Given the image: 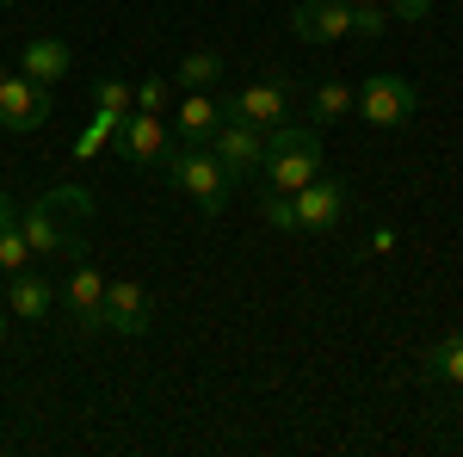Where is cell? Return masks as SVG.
<instances>
[{
    "label": "cell",
    "mask_w": 463,
    "mask_h": 457,
    "mask_svg": "<svg viewBox=\"0 0 463 457\" xmlns=\"http://www.w3.org/2000/svg\"><path fill=\"white\" fill-rule=\"evenodd\" d=\"M87 223H93V198L80 186H50L32 211H19V229H25L37 260H80L87 253Z\"/></svg>",
    "instance_id": "cell-1"
},
{
    "label": "cell",
    "mask_w": 463,
    "mask_h": 457,
    "mask_svg": "<svg viewBox=\"0 0 463 457\" xmlns=\"http://www.w3.org/2000/svg\"><path fill=\"white\" fill-rule=\"evenodd\" d=\"M321 174V130L316 124H279L266 130V161H260V179L266 192H303L309 179Z\"/></svg>",
    "instance_id": "cell-2"
},
{
    "label": "cell",
    "mask_w": 463,
    "mask_h": 457,
    "mask_svg": "<svg viewBox=\"0 0 463 457\" xmlns=\"http://www.w3.org/2000/svg\"><path fill=\"white\" fill-rule=\"evenodd\" d=\"M161 179H167L174 192H185V198H198L204 216L222 211V205H229V186H235V179L222 174V161L211 155V142H179V148H167Z\"/></svg>",
    "instance_id": "cell-3"
},
{
    "label": "cell",
    "mask_w": 463,
    "mask_h": 457,
    "mask_svg": "<svg viewBox=\"0 0 463 457\" xmlns=\"http://www.w3.org/2000/svg\"><path fill=\"white\" fill-rule=\"evenodd\" d=\"M414 106H420L414 81L377 69V74H364V81H358V111H353V118H364L371 130H395V124H408V118H414Z\"/></svg>",
    "instance_id": "cell-4"
},
{
    "label": "cell",
    "mask_w": 463,
    "mask_h": 457,
    "mask_svg": "<svg viewBox=\"0 0 463 457\" xmlns=\"http://www.w3.org/2000/svg\"><path fill=\"white\" fill-rule=\"evenodd\" d=\"M222 118L253 124V130H279L290 118V87L285 81H248V87H235V93L222 100Z\"/></svg>",
    "instance_id": "cell-5"
},
{
    "label": "cell",
    "mask_w": 463,
    "mask_h": 457,
    "mask_svg": "<svg viewBox=\"0 0 463 457\" xmlns=\"http://www.w3.org/2000/svg\"><path fill=\"white\" fill-rule=\"evenodd\" d=\"M0 124L13 130V137H32L50 124V87L32 81V74H6L0 81Z\"/></svg>",
    "instance_id": "cell-6"
},
{
    "label": "cell",
    "mask_w": 463,
    "mask_h": 457,
    "mask_svg": "<svg viewBox=\"0 0 463 457\" xmlns=\"http://www.w3.org/2000/svg\"><path fill=\"white\" fill-rule=\"evenodd\" d=\"M285 25L297 43H340L353 37V0H297Z\"/></svg>",
    "instance_id": "cell-7"
},
{
    "label": "cell",
    "mask_w": 463,
    "mask_h": 457,
    "mask_svg": "<svg viewBox=\"0 0 463 457\" xmlns=\"http://www.w3.org/2000/svg\"><path fill=\"white\" fill-rule=\"evenodd\" d=\"M62 303H69V316L80 334H106V279H99V266L80 253L74 260L69 284H62Z\"/></svg>",
    "instance_id": "cell-8"
},
{
    "label": "cell",
    "mask_w": 463,
    "mask_h": 457,
    "mask_svg": "<svg viewBox=\"0 0 463 457\" xmlns=\"http://www.w3.org/2000/svg\"><path fill=\"white\" fill-rule=\"evenodd\" d=\"M346 205H353V192L340 186V179L316 174L303 192H290V211H297V229H309V235H321V229H334L340 216H346Z\"/></svg>",
    "instance_id": "cell-9"
},
{
    "label": "cell",
    "mask_w": 463,
    "mask_h": 457,
    "mask_svg": "<svg viewBox=\"0 0 463 457\" xmlns=\"http://www.w3.org/2000/svg\"><path fill=\"white\" fill-rule=\"evenodd\" d=\"M148 321H155V297L137 279H106V334L124 340H143Z\"/></svg>",
    "instance_id": "cell-10"
},
{
    "label": "cell",
    "mask_w": 463,
    "mask_h": 457,
    "mask_svg": "<svg viewBox=\"0 0 463 457\" xmlns=\"http://www.w3.org/2000/svg\"><path fill=\"white\" fill-rule=\"evenodd\" d=\"M211 155L222 161V174H229V179H248V174H260V161H266V130L222 118V130L211 137Z\"/></svg>",
    "instance_id": "cell-11"
},
{
    "label": "cell",
    "mask_w": 463,
    "mask_h": 457,
    "mask_svg": "<svg viewBox=\"0 0 463 457\" xmlns=\"http://www.w3.org/2000/svg\"><path fill=\"white\" fill-rule=\"evenodd\" d=\"M118 148H124L130 167H161L167 148H174V130H167V118H155V111H130L124 130H118Z\"/></svg>",
    "instance_id": "cell-12"
},
{
    "label": "cell",
    "mask_w": 463,
    "mask_h": 457,
    "mask_svg": "<svg viewBox=\"0 0 463 457\" xmlns=\"http://www.w3.org/2000/svg\"><path fill=\"white\" fill-rule=\"evenodd\" d=\"M6 309H13L19 321H50V309H56V284L43 279L37 266L13 272V279H6Z\"/></svg>",
    "instance_id": "cell-13"
},
{
    "label": "cell",
    "mask_w": 463,
    "mask_h": 457,
    "mask_svg": "<svg viewBox=\"0 0 463 457\" xmlns=\"http://www.w3.org/2000/svg\"><path fill=\"white\" fill-rule=\"evenodd\" d=\"M174 130L179 142H211L216 130H222V100H211V93H185V100H174Z\"/></svg>",
    "instance_id": "cell-14"
},
{
    "label": "cell",
    "mask_w": 463,
    "mask_h": 457,
    "mask_svg": "<svg viewBox=\"0 0 463 457\" xmlns=\"http://www.w3.org/2000/svg\"><path fill=\"white\" fill-rule=\"evenodd\" d=\"M19 74H32L43 87H56L62 74H69V43L62 37H25V50H19Z\"/></svg>",
    "instance_id": "cell-15"
},
{
    "label": "cell",
    "mask_w": 463,
    "mask_h": 457,
    "mask_svg": "<svg viewBox=\"0 0 463 457\" xmlns=\"http://www.w3.org/2000/svg\"><path fill=\"white\" fill-rule=\"evenodd\" d=\"M358 111V87H346V81H321L316 93H309V118H316V130L321 124H346Z\"/></svg>",
    "instance_id": "cell-16"
},
{
    "label": "cell",
    "mask_w": 463,
    "mask_h": 457,
    "mask_svg": "<svg viewBox=\"0 0 463 457\" xmlns=\"http://www.w3.org/2000/svg\"><path fill=\"white\" fill-rule=\"evenodd\" d=\"M216 81H222V56H216V50L179 56V87H185V93H211Z\"/></svg>",
    "instance_id": "cell-17"
},
{
    "label": "cell",
    "mask_w": 463,
    "mask_h": 457,
    "mask_svg": "<svg viewBox=\"0 0 463 457\" xmlns=\"http://www.w3.org/2000/svg\"><path fill=\"white\" fill-rule=\"evenodd\" d=\"M427 377L432 384H458L463 389V334H445V340L427 352Z\"/></svg>",
    "instance_id": "cell-18"
},
{
    "label": "cell",
    "mask_w": 463,
    "mask_h": 457,
    "mask_svg": "<svg viewBox=\"0 0 463 457\" xmlns=\"http://www.w3.org/2000/svg\"><path fill=\"white\" fill-rule=\"evenodd\" d=\"M93 111H99V118H93V124L80 130V142H74V155H80V161H93V155H99L106 142H118L124 118H130V111H106V106H93Z\"/></svg>",
    "instance_id": "cell-19"
},
{
    "label": "cell",
    "mask_w": 463,
    "mask_h": 457,
    "mask_svg": "<svg viewBox=\"0 0 463 457\" xmlns=\"http://www.w3.org/2000/svg\"><path fill=\"white\" fill-rule=\"evenodd\" d=\"M93 106H106V111H137V87H130L124 74H99V81H93Z\"/></svg>",
    "instance_id": "cell-20"
},
{
    "label": "cell",
    "mask_w": 463,
    "mask_h": 457,
    "mask_svg": "<svg viewBox=\"0 0 463 457\" xmlns=\"http://www.w3.org/2000/svg\"><path fill=\"white\" fill-rule=\"evenodd\" d=\"M137 111H155V118H167V111H174V81H155V74H148L143 87H137Z\"/></svg>",
    "instance_id": "cell-21"
},
{
    "label": "cell",
    "mask_w": 463,
    "mask_h": 457,
    "mask_svg": "<svg viewBox=\"0 0 463 457\" xmlns=\"http://www.w3.org/2000/svg\"><path fill=\"white\" fill-rule=\"evenodd\" d=\"M260 216H266V229H279V235H290V229H297V211H290V192H266V198H260Z\"/></svg>",
    "instance_id": "cell-22"
},
{
    "label": "cell",
    "mask_w": 463,
    "mask_h": 457,
    "mask_svg": "<svg viewBox=\"0 0 463 457\" xmlns=\"http://www.w3.org/2000/svg\"><path fill=\"white\" fill-rule=\"evenodd\" d=\"M383 32H390V13H383L377 0L353 6V37H383Z\"/></svg>",
    "instance_id": "cell-23"
},
{
    "label": "cell",
    "mask_w": 463,
    "mask_h": 457,
    "mask_svg": "<svg viewBox=\"0 0 463 457\" xmlns=\"http://www.w3.org/2000/svg\"><path fill=\"white\" fill-rule=\"evenodd\" d=\"M432 13V0H395L390 6V19H402V25H414V19H427Z\"/></svg>",
    "instance_id": "cell-24"
},
{
    "label": "cell",
    "mask_w": 463,
    "mask_h": 457,
    "mask_svg": "<svg viewBox=\"0 0 463 457\" xmlns=\"http://www.w3.org/2000/svg\"><path fill=\"white\" fill-rule=\"evenodd\" d=\"M6 316H13V309H6V297H0V340H6Z\"/></svg>",
    "instance_id": "cell-25"
},
{
    "label": "cell",
    "mask_w": 463,
    "mask_h": 457,
    "mask_svg": "<svg viewBox=\"0 0 463 457\" xmlns=\"http://www.w3.org/2000/svg\"><path fill=\"white\" fill-rule=\"evenodd\" d=\"M0 6H19V0H0Z\"/></svg>",
    "instance_id": "cell-26"
},
{
    "label": "cell",
    "mask_w": 463,
    "mask_h": 457,
    "mask_svg": "<svg viewBox=\"0 0 463 457\" xmlns=\"http://www.w3.org/2000/svg\"><path fill=\"white\" fill-rule=\"evenodd\" d=\"M0 81H6V69H0Z\"/></svg>",
    "instance_id": "cell-27"
},
{
    "label": "cell",
    "mask_w": 463,
    "mask_h": 457,
    "mask_svg": "<svg viewBox=\"0 0 463 457\" xmlns=\"http://www.w3.org/2000/svg\"><path fill=\"white\" fill-rule=\"evenodd\" d=\"M353 6H364V0H353Z\"/></svg>",
    "instance_id": "cell-28"
}]
</instances>
